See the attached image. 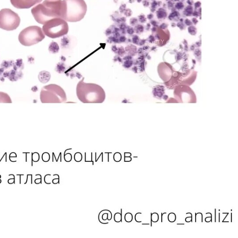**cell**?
Segmentation results:
<instances>
[{"label":"cell","instance_id":"23","mask_svg":"<svg viewBox=\"0 0 238 238\" xmlns=\"http://www.w3.org/2000/svg\"><path fill=\"white\" fill-rule=\"evenodd\" d=\"M35 177H37V178L35 180V184H41L42 182V177H41V175L40 174H37L35 175Z\"/></svg>","mask_w":238,"mask_h":238},{"label":"cell","instance_id":"31","mask_svg":"<svg viewBox=\"0 0 238 238\" xmlns=\"http://www.w3.org/2000/svg\"><path fill=\"white\" fill-rule=\"evenodd\" d=\"M132 154L129 152H125L124 153V157H131Z\"/></svg>","mask_w":238,"mask_h":238},{"label":"cell","instance_id":"30","mask_svg":"<svg viewBox=\"0 0 238 238\" xmlns=\"http://www.w3.org/2000/svg\"><path fill=\"white\" fill-rule=\"evenodd\" d=\"M16 175H17V176H19V178H20V179H19V183H20V184H21V181H22V179H21V177H22V176H24V175L23 174H17Z\"/></svg>","mask_w":238,"mask_h":238},{"label":"cell","instance_id":"32","mask_svg":"<svg viewBox=\"0 0 238 238\" xmlns=\"http://www.w3.org/2000/svg\"><path fill=\"white\" fill-rule=\"evenodd\" d=\"M54 158H55V160L56 162H58L57 159H56V157L55 156V154H54V153H52V162H54Z\"/></svg>","mask_w":238,"mask_h":238},{"label":"cell","instance_id":"22","mask_svg":"<svg viewBox=\"0 0 238 238\" xmlns=\"http://www.w3.org/2000/svg\"><path fill=\"white\" fill-rule=\"evenodd\" d=\"M28 182L31 184H33V175L31 174H28L27 175L26 180L24 183V184H26Z\"/></svg>","mask_w":238,"mask_h":238},{"label":"cell","instance_id":"5","mask_svg":"<svg viewBox=\"0 0 238 238\" xmlns=\"http://www.w3.org/2000/svg\"><path fill=\"white\" fill-rule=\"evenodd\" d=\"M18 15L9 9L0 11V27L6 30H13L16 29L20 24Z\"/></svg>","mask_w":238,"mask_h":238},{"label":"cell","instance_id":"4","mask_svg":"<svg viewBox=\"0 0 238 238\" xmlns=\"http://www.w3.org/2000/svg\"><path fill=\"white\" fill-rule=\"evenodd\" d=\"M43 31L47 36L52 38H59L67 35L69 27L67 21L61 18H55L46 22Z\"/></svg>","mask_w":238,"mask_h":238},{"label":"cell","instance_id":"33","mask_svg":"<svg viewBox=\"0 0 238 238\" xmlns=\"http://www.w3.org/2000/svg\"><path fill=\"white\" fill-rule=\"evenodd\" d=\"M105 154H108V162H109V154H112V152H110V153H109V152H105Z\"/></svg>","mask_w":238,"mask_h":238},{"label":"cell","instance_id":"38","mask_svg":"<svg viewBox=\"0 0 238 238\" xmlns=\"http://www.w3.org/2000/svg\"><path fill=\"white\" fill-rule=\"evenodd\" d=\"M219 222H220V213L219 214Z\"/></svg>","mask_w":238,"mask_h":238},{"label":"cell","instance_id":"6","mask_svg":"<svg viewBox=\"0 0 238 238\" xmlns=\"http://www.w3.org/2000/svg\"><path fill=\"white\" fill-rule=\"evenodd\" d=\"M112 218V213L109 210H103L98 215V220L102 224H108L109 223L106 222V220H111Z\"/></svg>","mask_w":238,"mask_h":238},{"label":"cell","instance_id":"35","mask_svg":"<svg viewBox=\"0 0 238 238\" xmlns=\"http://www.w3.org/2000/svg\"><path fill=\"white\" fill-rule=\"evenodd\" d=\"M102 154H103V153H102H102H101V154H100V156H99V157H98V159H97L95 160V162H97V161H98V160H99V158H100V157L101 156V155H102Z\"/></svg>","mask_w":238,"mask_h":238},{"label":"cell","instance_id":"13","mask_svg":"<svg viewBox=\"0 0 238 238\" xmlns=\"http://www.w3.org/2000/svg\"><path fill=\"white\" fill-rule=\"evenodd\" d=\"M124 220L126 222H131L133 220V215L131 213H126L125 214Z\"/></svg>","mask_w":238,"mask_h":238},{"label":"cell","instance_id":"29","mask_svg":"<svg viewBox=\"0 0 238 238\" xmlns=\"http://www.w3.org/2000/svg\"><path fill=\"white\" fill-rule=\"evenodd\" d=\"M132 160V158L131 157H124V162H130Z\"/></svg>","mask_w":238,"mask_h":238},{"label":"cell","instance_id":"34","mask_svg":"<svg viewBox=\"0 0 238 238\" xmlns=\"http://www.w3.org/2000/svg\"><path fill=\"white\" fill-rule=\"evenodd\" d=\"M166 214V213H161V222H163V218H162V217H163V215L164 214Z\"/></svg>","mask_w":238,"mask_h":238},{"label":"cell","instance_id":"10","mask_svg":"<svg viewBox=\"0 0 238 238\" xmlns=\"http://www.w3.org/2000/svg\"><path fill=\"white\" fill-rule=\"evenodd\" d=\"M41 73L43 75L44 77H43V78L40 79V81H41L42 82H43V83H46V82H47V81H49V80H50V76H46L50 75L49 72H46V71H43V72H41Z\"/></svg>","mask_w":238,"mask_h":238},{"label":"cell","instance_id":"3","mask_svg":"<svg viewBox=\"0 0 238 238\" xmlns=\"http://www.w3.org/2000/svg\"><path fill=\"white\" fill-rule=\"evenodd\" d=\"M62 1L47 0L43 4L39 6L38 18L41 23L55 18H61Z\"/></svg>","mask_w":238,"mask_h":238},{"label":"cell","instance_id":"21","mask_svg":"<svg viewBox=\"0 0 238 238\" xmlns=\"http://www.w3.org/2000/svg\"><path fill=\"white\" fill-rule=\"evenodd\" d=\"M17 158V154L15 152H12V153L10 154L9 155V159L10 161L12 162H16V159Z\"/></svg>","mask_w":238,"mask_h":238},{"label":"cell","instance_id":"16","mask_svg":"<svg viewBox=\"0 0 238 238\" xmlns=\"http://www.w3.org/2000/svg\"><path fill=\"white\" fill-rule=\"evenodd\" d=\"M195 222H203V214L202 213H195Z\"/></svg>","mask_w":238,"mask_h":238},{"label":"cell","instance_id":"7","mask_svg":"<svg viewBox=\"0 0 238 238\" xmlns=\"http://www.w3.org/2000/svg\"><path fill=\"white\" fill-rule=\"evenodd\" d=\"M122 209H120L121 213H116L114 216V220L116 223H120L122 222Z\"/></svg>","mask_w":238,"mask_h":238},{"label":"cell","instance_id":"1","mask_svg":"<svg viewBox=\"0 0 238 238\" xmlns=\"http://www.w3.org/2000/svg\"><path fill=\"white\" fill-rule=\"evenodd\" d=\"M76 94L79 100L83 103H102L106 95L101 86L93 83H86L83 80L78 83Z\"/></svg>","mask_w":238,"mask_h":238},{"label":"cell","instance_id":"42","mask_svg":"<svg viewBox=\"0 0 238 238\" xmlns=\"http://www.w3.org/2000/svg\"><path fill=\"white\" fill-rule=\"evenodd\" d=\"M1 175H0V179H1Z\"/></svg>","mask_w":238,"mask_h":238},{"label":"cell","instance_id":"41","mask_svg":"<svg viewBox=\"0 0 238 238\" xmlns=\"http://www.w3.org/2000/svg\"><path fill=\"white\" fill-rule=\"evenodd\" d=\"M1 183V179H0V184Z\"/></svg>","mask_w":238,"mask_h":238},{"label":"cell","instance_id":"40","mask_svg":"<svg viewBox=\"0 0 238 238\" xmlns=\"http://www.w3.org/2000/svg\"><path fill=\"white\" fill-rule=\"evenodd\" d=\"M231 222H232V213H231Z\"/></svg>","mask_w":238,"mask_h":238},{"label":"cell","instance_id":"14","mask_svg":"<svg viewBox=\"0 0 238 238\" xmlns=\"http://www.w3.org/2000/svg\"><path fill=\"white\" fill-rule=\"evenodd\" d=\"M41 159H42V161L43 162H49L50 159V154L47 152H44L42 154V156H41Z\"/></svg>","mask_w":238,"mask_h":238},{"label":"cell","instance_id":"39","mask_svg":"<svg viewBox=\"0 0 238 238\" xmlns=\"http://www.w3.org/2000/svg\"><path fill=\"white\" fill-rule=\"evenodd\" d=\"M142 225H149V223H147V224L142 223Z\"/></svg>","mask_w":238,"mask_h":238},{"label":"cell","instance_id":"19","mask_svg":"<svg viewBox=\"0 0 238 238\" xmlns=\"http://www.w3.org/2000/svg\"><path fill=\"white\" fill-rule=\"evenodd\" d=\"M52 180H53V179H52L51 175L50 174H47L44 176V180L45 183L47 184H51Z\"/></svg>","mask_w":238,"mask_h":238},{"label":"cell","instance_id":"24","mask_svg":"<svg viewBox=\"0 0 238 238\" xmlns=\"http://www.w3.org/2000/svg\"><path fill=\"white\" fill-rule=\"evenodd\" d=\"M190 216H188L185 218V221L186 222L189 223L193 222V215L192 214H190Z\"/></svg>","mask_w":238,"mask_h":238},{"label":"cell","instance_id":"25","mask_svg":"<svg viewBox=\"0 0 238 238\" xmlns=\"http://www.w3.org/2000/svg\"><path fill=\"white\" fill-rule=\"evenodd\" d=\"M2 160H5V162L7 161V152H5V153L4 154L2 155L1 158L0 157V162H1Z\"/></svg>","mask_w":238,"mask_h":238},{"label":"cell","instance_id":"11","mask_svg":"<svg viewBox=\"0 0 238 238\" xmlns=\"http://www.w3.org/2000/svg\"><path fill=\"white\" fill-rule=\"evenodd\" d=\"M74 158L75 161L80 162L82 160L83 156H82V154L80 152H76L74 154Z\"/></svg>","mask_w":238,"mask_h":238},{"label":"cell","instance_id":"17","mask_svg":"<svg viewBox=\"0 0 238 238\" xmlns=\"http://www.w3.org/2000/svg\"><path fill=\"white\" fill-rule=\"evenodd\" d=\"M40 159V156L39 153L37 152L32 153V160L33 162H37Z\"/></svg>","mask_w":238,"mask_h":238},{"label":"cell","instance_id":"27","mask_svg":"<svg viewBox=\"0 0 238 238\" xmlns=\"http://www.w3.org/2000/svg\"><path fill=\"white\" fill-rule=\"evenodd\" d=\"M52 182L54 184H60V178H55L53 179Z\"/></svg>","mask_w":238,"mask_h":238},{"label":"cell","instance_id":"28","mask_svg":"<svg viewBox=\"0 0 238 238\" xmlns=\"http://www.w3.org/2000/svg\"><path fill=\"white\" fill-rule=\"evenodd\" d=\"M7 183L9 184H13L15 183V177H11L9 178V179L7 180Z\"/></svg>","mask_w":238,"mask_h":238},{"label":"cell","instance_id":"8","mask_svg":"<svg viewBox=\"0 0 238 238\" xmlns=\"http://www.w3.org/2000/svg\"><path fill=\"white\" fill-rule=\"evenodd\" d=\"M151 226L152 227V222L154 223H156L159 220V215L158 214V213H151Z\"/></svg>","mask_w":238,"mask_h":238},{"label":"cell","instance_id":"36","mask_svg":"<svg viewBox=\"0 0 238 238\" xmlns=\"http://www.w3.org/2000/svg\"><path fill=\"white\" fill-rule=\"evenodd\" d=\"M216 209H215V212H214V213H215V220H214V222H216Z\"/></svg>","mask_w":238,"mask_h":238},{"label":"cell","instance_id":"15","mask_svg":"<svg viewBox=\"0 0 238 238\" xmlns=\"http://www.w3.org/2000/svg\"><path fill=\"white\" fill-rule=\"evenodd\" d=\"M168 220L170 222L174 223L176 221V215L174 213H170L169 214L168 216Z\"/></svg>","mask_w":238,"mask_h":238},{"label":"cell","instance_id":"26","mask_svg":"<svg viewBox=\"0 0 238 238\" xmlns=\"http://www.w3.org/2000/svg\"><path fill=\"white\" fill-rule=\"evenodd\" d=\"M205 222L207 223L212 222V214L210 213V216L206 217L205 219Z\"/></svg>","mask_w":238,"mask_h":238},{"label":"cell","instance_id":"20","mask_svg":"<svg viewBox=\"0 0 238 238\" xmlns=\"http://www.w3.org/2000/svg\"><path fill=\"white\" fill-rule=\"evenodd\" d=\"M142 213L140 212H138L136 213L135 215V219L136 222L138 223L142 222V220H141V218H142Z\"/></svg>","mask_w":238,"mask_h":238},{"label":"cell","instance_id":"37","mask_svg":"<svg viewBox=\"0 0 238 238\" xmlns=\"http://www.w3.org/2000/svg\"><path fill=\"white\" fill-rule=\"evenodd\" d=\"M177 225H184V223H177Z\"/></svg>","mask_w":238,"mask_h":238},{"label":"cell","instance_id":"2","mask_svg":"<svg viewBox=\"0 0 238 238\" xmlns=\"http://www.w3.org/2000/svg\"><path fill=\"white\" fill-rule=\"evenodd\" d=\"M87 11L84 0H63L61 18L66 21L75 22L83 19Z\"/></svg>","mask_w":238,"mask_h":238},{"label":"cell","instance_id":"9","mask_svg":"<svg viewBox=\"0 0 238 238\" xmlns=\"http://www.w3.org/2000/svg\"><path fill=\"white\" fill-rule=\"evenodd\" d=\"M23 154H26V162H29L31 164V166H33V161L32 160V153L30 152H23Z\"/></svg>","mask_w":238,"mask_h":238},{"label":"cell","instance_id":"12","mask_svg":"<svg viewBox=\"0 0 238 238\" xmlns=\"http://www.w3.org/2000/svg\"><path fill=\"white\" fill-rule=\"evenodd\" d=\"M113 159L114 161L116 162H120L122 160V155L119 152H116L113 155Z\"/></svg>","mask_w":238,"mask_h":238},{"label":"cell","instance_id":"18","mask_svg":"<svg viewBox=\"0 0 238 238\" xmlns=\"http://www.w3.org/2000/svg\"><path fill=\"white\" fill-rule=\"evenodd\" d=\"M64 159L66 162H69L72 161V155L70 153H66L64 154Z\"/></svg>","mask_w":238,"mask_h":238}]
</instances>
